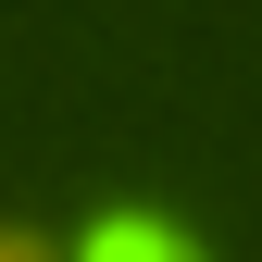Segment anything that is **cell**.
Segmentation results:
<instances>
[{"label": "cell", "instance_id": "7a4b0ae2", "mask_svg": "<svg viewBox=\"0 0 262 262\" xmlns=\"http://www.w3.org/2000/svg\"><path fill=\"white\" fill-rule=\"evenodd\" d=\"M0 262H50V250H38V237H25V225H0Z\"/></svg>", "mask_w": 262, "mask_h": 262}, {"label": "cell", "instance_id": "6da1fadb", "mask_svg": "<svg viewBox=\"0 0 262 262\" xmlns=\"http://www.w3.org/2000/svg\"><path fill=\"white\" fill-rule=\"evenodd\" d=\"M88 262H200V250H187L162 212H113L100 237H88Z\"/></svg>", "mask_w": 262, "mask_h": 262}]
</instances>
